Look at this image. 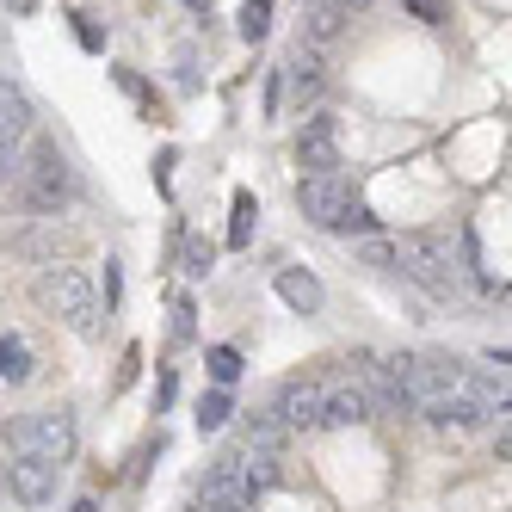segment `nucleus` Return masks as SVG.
I'll return each instance as SVG.
<instances>
[{
  "instance_id": "423d86ee",
  "label": "nucleus",
  "mask_w": 512,
  "mask_h": 512,
  "mask_svg": "<svg viewBox=\"0 0 512 512\" xmlns=\"http://www.w3.org/2000/svg\"><path fill=\"white\" fill-rule=\"evenodd\" d=\"M297 167H309V173H334L340 167V118L334 112H315L297 130Z\"/></svg>"
},
{
  "instance_id": "bb28decb",
  "label": "nucleus",
  "mask_w": 512,
  "mask_h": 512,
  "mask_svg": "<svg viewBox=\"0 0 512 512\" xmlns=\"http://www.w3.org/2000/svg\"><path fill=\"white\" fill-rule=\"evenodd\" d=\"M186 7H192V13H210V0H186Z\"/></svg>"
},
{
  "instance_id": "4be33fe9",
  "label": "nucleus",
  "mask_w": 512,
  "mask_h": 512,
  "mask_svg": "<svg viewBox=\"0 0 512 512\" xmlns=\"http://www.w3.org/2000/svg\"><path fill=\"white\" fill-rule=\"evenodd\" d=\"M408 13H414L420 25H445V19H451V0H408Z\"/></svg>"
},
{
  "instance_id": "1a4fd4ad",
  "label": "nucleus",
  "mask_w": 512,
  "mask_h": 512,
  "mask_svg": "<svg viewBox=\"0 0 512 512\" xmlns=\"http://www.w3.org/2000/svg\"><path fill=\"white\" fill-rule=\"evenodd\" d=\"M7 494H13L19 506H44V500L56 494V469L38 463V457H13V463H7Z\"/></svg>"
},
{
  "instance_id": "7ed1b4c3",
  "label": "nucleus",
  "mask_w": 512,
  "mask_h": 512,
  "mask_svg": "<svg viewBox=\"0 0 512 512\" xmlns=\"http://www.w3.org/2000/svg\"><path fill=\"white\" fill-rule=\"evenodd\" d=\"M68 192H75V173H68V161H62L56 142L38 136V142H31V161L19 167V198H25V210L56 216L68 204Z\"/></svg>"
},
{
  "instance_id": "39448f33",
  "label": "nucleus",
  "mask_w": 512,
  "mask_h": 512,
  "mask_svg": "<svg viewBox=\"0 0 512 512\" xmlns=\"http://www.w3.org/2000/svg\"><path fill=\"white\" fill-rule=\"evenodd\" d=\"M358 198H352V186L340 173H309V179H297V210L309 216L315 229H340V216L352 210Z\"/></svg>"
},
{
  "instance_id": "f257e3e1",
  "label": "nucleus",
  "mask_w": 512,
  "mask_h": 512,
  "mask_svg": "<svg viewBox=\"0 0 512 512\" xmlns=\"http://www.w3.org/2000/svg\"><path fill=\"white\" fill-rule=\"evenodd\" d=\"M75 445H81V432H75V414H68V408L19 414V420L7 426V451H13V457H38V463H50V469H62L68 457H75Z\"/></svg>"
},
{
  "instance_id": "b1692460",
  "label": "nucleus",
  "mask_w": 512,
  "mask_h": 512,
  "mask_svg": "<svg viewBox=\"0 0 512 512\" xmlns=\"http://www.w3.org/2000/svg\"><path fill=\"white\" fill-rule=\"evenodd\" d=\"M7 179H19V149H0V186Z\"/></svg>"
},
{
  "instance_id": "4468645a",
  "label": "nucleus",
  "mask_w": 512,
  "mask_h": 512,
  "mask_svg": "<svg viewBox=\"0 0 512 512\" xmlns=\"http://www.w3.org/2000/svg\"><path fill=\"white\" fill-rule=\"evenodd\" d=\"M340 25H346V13L334 7V0H309V19H303V50L334 44V38H340Z\"/></svg>"
},
{
  "instance_id": "9b49d317",
  "label": "nucleus",
  "mask_w": 512,
  "mask_h": 512,
  "mask_svg": "<svg viewBox=\"0 0 512 512\" xmlns=\"http://www.w3.org/2000/svg\"><path fill=\"white\" fill-rule=\"evenodd\" d=\"M235 451H241V500L253 506L278 482V451H247V445H235Z\"/></svg>"
},
{
  "instance_id": "6e6552de",
  "label": "nucleus",
  "mask_w": 512,
  "mask_h": 512,
  "mask_svg": "<svg viewBox=\"0 0 512 512\" xmlns=\"http://www.w3.org/2000/svg\"><path fill=\"white\" fill-rule=\"evenodd\" d=\"M364 420H371V401L352 377L321 383V426H364Z\"/></svg>"
},
{
  "instance_id": "2eb2a0df",
  "label": "nucleus",
  "mask_w": 512,
  "mask_h": 512,
  "mask_svg": "<svg viewBox=\"0 0 512 512\" xmlns=\"http://www.w3.org/2000/svg\"><path fill=\"white\" fill-rule=\"evenodd\" d=\"M241 445H247V451H278V445H284L278 414H272V408H253V414H247V426H241Z\"/></svg>"
},
{
  "instance_id": "20e7f679",
  "label": "nucleus",
  "mask_w": 512,
  "mask_h": 512,
  "mask_svg": "<svg viewBox=\"0 0 512 512\" xmlns=\"http://www.w3.org/2000/svg\"><path fill=\"white\" fill-rule=\"evenodd\" d=\"M44 297H50V309H56L68 327H75L81 340H93V334H99V290H93V278H87L81 266H50Z\"/></svg>"
},
{
  "instance_id": "cd10ccee",
  "label": "nucleus",
  "mask_w": 512,
  "mask_h": 512,
  "mask_svg": "<svg viewBox=\"0 0 512 512\" xmlns=\"http://www.w3.org/2000/svg\"><path fill=\"white\" fill-rule=\"evenodd\" d=\"M0 87H7V81H0Z\"/></svg>"
},
{
  "instance_id": "f3484780",
  "label": "nucleus",
  "mask_w": 512,
  "mask_h": 512,
  "mask_svg": "<svg viewBox=\"0 0 512 512\" xmlns=\"http://www.w3.org/2000/svg\"><path fill=\"white\" fill-rule=\"evenodd\" d=\"M229 414H235L229 389H210V395L198 401V432H223V426H229Z\"/></svg>"
},
{
  "instance_id": "f8f14e48",
  "label": "nucleus",
  "mask_w": 512,
  "mask_h": 512,
  "mask_svg": "<svg viewBox=\"0 0 512 512\" xmlns=\"http://www.w3.org/2000/svg\"><path fill=\"white\" fill-rule=\"evenodd\" d=\"M25 136H31V99L0 87V149H19Z\"/></svg>"
},
{
  "instance_id": "393cba45",
  "label": "nucleus",
  "mask_w": 512,
  "mask_h": 512,
  "mask_svg": "<svg viewBox=\"0 0 512 512\" xmlns=\"http://www.w3.org/2000/svg\"><path fill=\"white\" fill-rule=\"evenodd\" d=\"M334 7H340V13L352 19V13H364V7H371V0H334Z\"/></svg>"
},
{
  "instance_id": "a211bd4d",
  "label": "nucleus",
  "mask_w": 512,
  "mask_h": 512,
  "mask_svg": "<svg viewBox=\"0 0 512 512\" xmlns=\"http://www.w3.org/2000/svg\"><path fill=\"white\" fill-rule=\"evenodd\" d=\"M204 364H210V383H216V389H229V383L241 377V352H235V346H210Z\"/></svg>"
},
{
  "instance_id": "412c9836",
  "label": "nucleus",
  "mask_w": 512,
  "mask_h": 512,
  "mask_svg": "<svg viewBox=\"0 0 512 512\" xmlns=\"http://www.w3.org/2000/svg\"><path fill=\"white\" fill-rule=\"evenodd\" d=\"M210 266H216V247H210V241H198V235H192V241H186V272H192V278H204V272H210Z\"/></svg>"
},
{
  "instance_id": "f03ea898",
  "label": "nucleus",
  "mask_w": 512,
  "mask_h": 512,
  "mask_svg": "<svg viewBox=\"0 0 512 512\" xmlns=\"http://www.w3.org/2000/svg\"><path fill=\"white\" fill-rule=\"evenodd\" d=\"M389 260H395V272H408L414 284H426L432 297H457V290H463V266H451V247L438 241V235H401V241H389Z\"/></svg>"
},
{
  "instance_id": "ddd939ff",
  "label": "nucleus",
  "mask_w": 512,
  "mask_h": 512,
  "mask_svg": "<svg viewBox=\"0 0 512 512\" xmlns=\"http://www.w3.org/2000/svg\"><path fill=\"white\" fill-rule=\"evenodd\" d=\"M278 297L297 309V315H315V309H321V284H315V272H303V266H284V272H278Z\"/></svg>"
},
{
  "instance_id": "aec40b11",
  "label": "nucleus",
  "mask_w": 512,
  "mask_h": 512,
  "mask_svg": "<svg viewBox=\"0 0 512 512\" xmlns=\"http://www.w3.org/2000/svg\"><path fill=\"white\" fill-rule=\"evenodd\" d=\"M266 31H272V0H247V7H241V38L260 44Z\"/></svg>"
},
{
  "instance_id": "0eeeda50",
  "label": "nucleus",
  "mask_w": 512,
  "mask_h": 512,
  "mask_svg": "<svg viewBox=\"0 0 512 512\" xmlns=\"http://www.w3.org/2000/svg\"><path fill=\"white\" fill-rule=\"evenodd\" d=\"M272 414H278V426H284V432H315V426H321V383H309V377L284 383Z\"/></svg>"
},
{
  "instance_id": "a878e982",
  "label": "nucleus",
  "mask_w": 512,
  "mask_h": 512,
  "mask_svg": "<svg viewBox=\"0 0 512 512\" xmlns=\"http://www.w3.org/2000/svg\"><path fill=\"white\" fill-rule=\"evenodd\" d=\"M68 512H99V500L87 494V500H75V506H68Z\"/></svg>"
},
{
  "instance_id": "dca6fc26",
  "label": "nucleus",
  "mask_w": 512,
  "mask_h": 512,
  "mask_svg": "<svg viewBox=\"0 0 512 512\" xmlns=\"http://www.w3.org/2000/svg\"><path fill=\"white\" fill-rule=\"evenodd\" d=\"M253 223H260V204H253V192H235V204H229V247H247Z\"/></svg>"
},
{
  "instance_id": "6ab92c4d",
  "label": "nucleus",
  "mask_w": 512,
  "mask_h": 512,
  "mask_svg": "<svg viewBox=\"0 0 512 512\" xmlns=\"http://www.w3.org/2000/svg\"><path fill=\"white\" fill-rule=\"evenodd\" d=\"M0 377H7V383H31V352L19 340H0Z\"/></svg>"
},
{
  "instance_id": "9d476101",
  "label": "nucleus",
  "mask_w": 512,
  "mask_h": 512,
  "mask_svg": "<svg viewBox=\"0 0 512 512\" xmlns=\"http://www.w3.org/2000/svg\"><path fill=\"white\" fill-rule=\"evenodd\" d=\"M278 93H290L297 105H315V99H321V56L297 44V56H290L284 75H278Z\"/></svg>"
},
{
  "instance_id": "5701e85b",
  "label": "nucleus",
  "mask_w": 512,
  "mask_h": 512,
  "mask_svg": "<svg viewBox=\"0 0 512 512\" xmlns=\"http://www.w3.org/2000/svg\"><path fill=\"white\" fill-rule=\"evenodd\" d=\"M179 340H192V303H186V297L173 303V346H179Z\"/></svg>"
}]
</instances>
